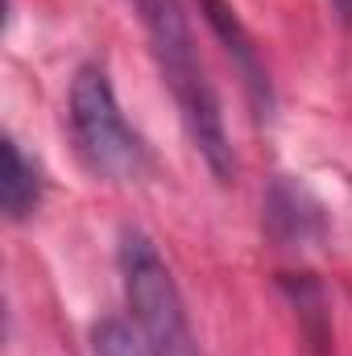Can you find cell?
<instances>
[{"instance_id":"obj_5","label":"cell","mask_w":352,"mask_h":356,"mask_svg":"<svg viewBox=\"0 0 352 356\" xmlns=\"http://www.w3.org/2000/svg\"><path fill=\"white\" fill-rule=\"evenodd\" d=\"M42 199V170L33 158L21 154L13 137H4V178H0V203L8 220H25Z\"/></svg>"},{"instance_id":"obj_4","label":"cell","mask_w":352,"mask_h":356,"mask_svg":"<svg viewBox=\"0 0 352 356\" xmlns=\"http://www.w3.org/2000/svg\"><path fill=\"white\" fill-rule=\"evenodd\" d=\"M199 4H203V21L211 25V33L224 42L228 58L237 63V71H241V79H245V91L253 95V104H257L265 116H269V108H273V95H269V79H265L262 54H257V46H253L249 29L241 25V17H237V13H232L224 0H199Z\"/></svg>"},{"instance_id":"obj_1","label":"cell","mask_w":352,"mask_h":356,"mask_svg":"<svg viewBox=\"0 0 352 356\" xmlns=\"http://www.w3.org/2000/svg\"><path fill=\"white\" fill-rule=\"evenodd\" d=\"M133 8L141 17V29L150 38V50H154L158 71H162V83L175 95L178 116H182L199 158L207 162V170L220 182H228L237 175V158H232V145H228L220 95H216L207 71H203V58H199L191 21L182 13V0H133Z\"/></svg>"},{"instance_id":"obj_6","label":"cell","mask_w":352,"mask_h":356,"mask_svg":"<svg viewBox=\"0 0 352 356\" xmlns=\"http://www.w3.org/2000/svg\"><path fill=\"white\" fill-rule=\"evenodd\" d=\"M91 353L95 356H150L141 336L125 319H99L91 327Z\"/></svg>"},{"instance_id":"obj_2","label":"cell","mask_w":352,"mask_h":356,"mask_svg":"<svg viewBox=\"0 0 352 356\" xmlns=\"http://www.w3.org/2000/svg\"><path fill=\"white\" fill-rule=\"evenodd\" d=\"M116 266L125 282V302L133 311L137 336L150 356H203L199 340L191 332V315L186 302L178 294V282L170 266L162 261L158 245L137 232L125 228L120 232V249H116Z\"/></svg>"},{"instance_id":"obj_3","label":"cell","mask_w":352,"mask_h":356,"mask_svg":"<svg viewBox=\"0 0 352 356\" xmlns=\"http://www.w3.org/2000/svg\"><path fill=\"white\" fill-rule=\"evenodd\" d=\"M67 120H71V137H75V154L95 178L108 182H129L141 178L150 166V149L145 141L129 129L116 91L104 67H79L75 83H71V104H67Z\"/></svg>"},{"instance_id":"obj_7","label":"cell","mask_w":352,"mask_h":356,"mask_svg":"<svg viewBox=\"0 0 352 356\" xmlns=\"http://www.w3.org/2000/svg\"><path fill=\"white\" fill-rule=\"evenodd\" d=\"M332 4H336V13H340L344 21H352V0H332Z\"/></svg>"}]
</instances>
